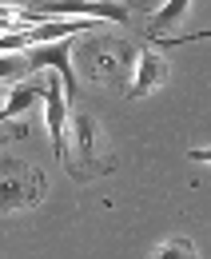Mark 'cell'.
Listing matches in <instances>:
<instances>
[{"label":"cell","instance_id":"1","mask_svg":"<svg viewBox=\"0 0 211 259\" xmlns=\"http://www.w3.org/2000/svg\"><path fill=\"white\" fill-rule=\"evenodd\" d=\"M136 44L140 40H128L116 32H84L72 44V60L76 72L92 80V84H104V88H128V76H132V60H136Z\"/></svg>","mask_w":211,"mask_h":259},{"label":"cell","instance_id":"2","mask_svg":"<svg viewBox=\"0 0 211 259\" xmlns=\"http://www.w3.org/2000/svg\"><path fill=\"white\" fill-rule=\"evenodd\" d=\"M60 160H64V167H68V176L80 180V184H84V180H96V176H104V171H112L108 156H104L100 144H96V120H92L88 112H72V108H68Z\"/></svg>","mask_w":211,"mask_h":259},{"label":"cell","instance_id":"3","mask_svg":"<svg viewBox=\"0 0 211 259\" xmlns=\"http://www.w3.org/2000/svg\"><path fill=\"white\" fill-rule=\"evenodd\" d=\"M44 192H48V184H44V171L36 163L0 152V215L32 211L44 199Z\"/></svg>","mask_w":211,"mask_h":259},{"label":"cell","instance_id":"4","mask_svg":"<svg viewBox=\"0 0 211 259\" xmlns=\"http://www.w3.org/2000/svg\"><path fill=\"white\" fill-rule=\"evenodd\" d=\"M20 8H28L36 20H76V16H100V20H116L123 24L132 12L116 4V0H32V4H20Z\"/></svg>","mask_w":211,"mask_h":259},{"label":"cell","instance_id":"5","mask_svg":"<svg viewBox=\"0 0 211 259\" xmlns=\"http://www.w3.org/2000/svg\"><path fill=\"white\" fill-rule=\"evenodd\" d=\"M163 80H167V60L151 48V40H140V44H136V60H132V76H128L123 96L140 100V96H148V92H155Z\"/></svg>","mask_w":211,"mask_h":259},{"label":"cell","instance_id":"6","mask_svg":"<svg viewBox=\"0 0 211 259\" xmlns=\"http://www.w3.org/2000/svg\"><path fill=\"white\" fill-rule=\"evenodd\" d=\"M24 56H28L32 72H44V68H52L56 76L64 80V92L68 100L76 96V72H72V40L60 36V40H48V44H32L24 48Z\"/></svg>","mask_w":211,"mask_h":259},{"label":"cell","instance_id":"7","mask_svg":"<svg viewBox=\"0 0 211 259\" xmlns=\"http://www.w3.org/2000/svg\"><path fill=\"white\" fill-rule=\"evenodd\" d=\"M187 8H191V0H159V4L148 12V20H144V32H148V40H155V36H163V32H172V28H180V20L187 16Z\"/></svg>","mask_w":211,"mask_h":259},{"label":"cell","instance_id":"8","mask_svg":"<svg viewBox=\"0 0 211 259\" xmlns=\"http://www.w3.org/2000/svg\"><path fill=\"white\" fill-rule=\"evenodd\" d=\"M32 64L24 52H0V84H8V80H20V76H28Z\"/></svg>","mask_w":211,"mask_h":259},{"label":"cell","instance_id":"9","mask_svg":"<svg viewBox=\"0 0 211 259\" xmlns=\"http://www.w3.org/2000/svg\"><path fill=\"white\" fill-rule=\"evenodd\" d=\"M151 255H187V259H191V255H195V243L176 235V239H163V243H159V247H155Z\"/></svg>","mask_w":211,"mask_h":259},{"label":"cell","instance_id":"10","mask_svg":"<svg viewBox=\"0 0 211 259\" xmlns=\"http://www.w3.org/2000/svg\"><path fill=\"white\" fill-rule=\"evenodd\" d=\"M28 136V124H8V128L0 132V148L4 144H16V140H24Z\"/></svg>","mask_w":211,"mask_h":259},{"label":"cell","instance_id":"11","mask_svg":"<svg viewBox=\"0 0 211 259\" xmlns=\"http://www.w3.org/2000/svg\"><path fill=\"white\" fill-rule=\"evenodd\" d=\"M155 4H159V0H123V8H128V12H132V8H140V12H151Z\"/></svg>","mask_w":211,"mask_h":259},{"label":"cell","instance_id":"12","mask_svg":"<svg viewBox=\"0 0 211 259\" xmlns=\"http://www.w3.org/2000/svg\"><path fill=\"white\" fill-rule=\"evenodd\" d=\"M207 156H211L207 148H191V152H187V160H195V163H203V160H207Z\"/></svg>","mask_w":211,"mask_h":259}]
</instances>
